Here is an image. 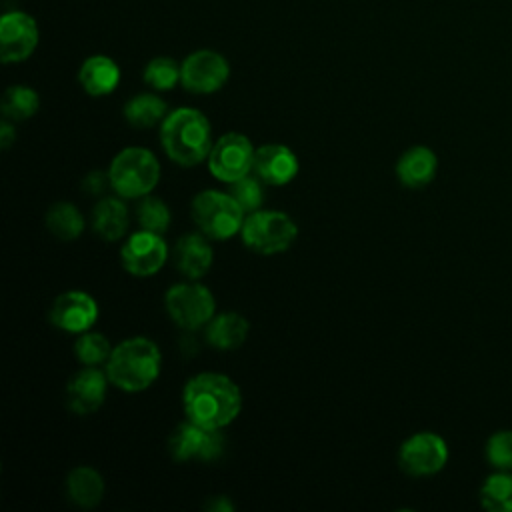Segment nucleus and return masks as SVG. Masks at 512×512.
I'll use <instances>...</instances> for the list:
<instances>
[{
  "instance_id": "obj_1",
  "label": "nucleus",
  "mask_w": 512,
  "mask_h": 512,
  "mask_svg": "<svg viewBox=\"0 0 512 512\" xmlns=\"http://www.w3.org/2000/svg\"><path fill=\"white\" fill-rule=\"evenodd\" d=\"M182 402L188 420L208 430L228 426L242 410L240 388L228 376L214 372L190 378L184 386Z\"/></svg>"
},
{
  "instance_id": "obj_2",
  "label": "nucleus",
  "mask_w": 512,
  "mask_h": 512,
  "mask_svg": "<svg viewBox=\"0 0 512 512\" xmlns=\"http://www.w3.org/2000/svg\"><path fill=\"white\" fill-rule=\"evenodd\" d=\"M160 140L168 158L180 166L200 164L212 150L210 122L196 108H176L160 126Z\"/></svg>"
},
{
  "instance_id": "obj_3",
  "label": "nucleus",
  "mask_w": 512,
  "mask_h": 512,
  "mask_svg": "<svg viewBox=\"0 0 512 512\" xmlns=\"http://www.w3.org/2000/svg\"><path fill=\"white\" fill-rule=\"evenodd\" d=\"M160 374L158 346L144 338H128L112 348L106 360L108 380L124 392H140L148 388Z\"/></svg>"
},
{
  "instance_id": "obj_4",
  "label": "nucleus",
  "mask_w": 512,
  "mask_h": 512,
  "mask_svg": "<svg viewBox=\"0 0 512 512\" xmlns=\"http://www.w3.org/2000/svg\"><path fill=\"white\" fill-rule=\"evenodd\" d=\"M108 176L120 198H144L160 180V164L150 150L132 146L114 156Z\"/></svg>"
},
{
  "instance_id": "obj_5",
  "label": "nucleus",
  "mask_w": 512,
  "mask_h": 512,
  "mask_svg": "<svg viewBox=\"0 0 512 512\" xmlns=\"http://www.w3.org/2000/svg\"><path fill=\"white\" fill-rule=\"evenodd\" d=\"M192 218L198 230L212 240H228L242 230L244 210L232 194L202 190L192 200Z\"/></svg>"
},
{
  "instance_id": "obj_6",
  "label": "nucleus",
  "mask_w": 512,
  "mask_h": 512,
  "mask_svg": "<svg viewBox=\"0 0 512 512\" xmlns=\"http://www.w3.org/2000/svg\"><path fill=\"white\" fill-rule=\"evenodd\" d=\"M242 242L256 254L272 256L288 250L296 236L298 228L290 216L276 210H256L250 212L242 224Z\"/></svg>"
},
{
  "instance_id": "obj_7",
  "label": "nucleus",
  "mask_w": 512,
  "mask_h": 512,
  "mask_svg": "<svg viewBox=\"0 0 512 512\" xmlns=\"http://www.w3.org/2000/svg\"><path fill=\"white\" fill-rule=\"evenodd\" d=\"M164 302L170 318L182 330H196L208 324L216 308L212 292L206 286L194 282L170 286Z\"/></svg>"
},
{
  "instance_id": "obj_8",
  "label": "nucleus",
  "mask_w": 512,
  "mask_h": 512,
  "mask_svg": "<svg viewBox=\"0 0 512 512\" xmlns=\"http://www.w3.org/2000/svg\"><path fill=\"white\" fill-rule=\"evenodd\" d=\"M254 156L256 150L252 142L238 132L224 134L212 146L208 154V168L210 174L226 184H232L254 170Z\"/></svg>"
},
{
  "instance_id": "obj_9",
  "label": "nucleus",
  "mask_w": 512,
  "mask_h": 512,
  "mask_svg": "<svg viewBox=\"0 0 512 512\" xmlns=\"http://www.w3.org/2000/svg\"><path fill=\"white\" fill-rule=\"evenodd\" d=\"M448 462V444L436 432H416L406 438L398 452L400 468L410 476H432Z\"/></svg>"
},
{
  "instance_id": "obj_10",
  "label": "nucleus",
  "mask_w": 512,
  "mask_h": 512,
  "mask_svg": "<svg viewBox=\"0 0 512 512\" xmlns=\"http://www.w3.org/2000/svg\"><path fill=\"white\" fill-rule=\"evenodd\" d=\"M180 68V84L194 94H212L220 90L230 76L228 60L208 48L188 54Z\"/></svg>"
},
{
  "instance_id": "obj_11",
  "label": "nucleus",
  "mask_w": 512,
  "mask_h": 512,
  "mask_svg": "<svg viewBox=\"0 0 512 512\" xmlns=\"http://www.w3.org/2000/svg\"><path fill=\"white\" fill-rule=\"evenodd\" d=\"M38 38V24L28 12H4L0 18V60L4 64L24 62L34 54Z\"/></svg>"
},
{
  "instance_id": "obj_12",
  "label": "nucleus",
  "mask_w": 512,
  "mask_h": 512,
  "mask_svg": "<svg viewBox=\"0 0 512 512\" xmlns=\"http://www.w3.org/2000/svg\"><path fill=\"white\" fill-rule=\"evenodd\" d=\"M224 444L226 440L218 430H208L188 420V422H182L170 434L168 450H170V456L178 462H186L192 458L210 462L222 456Z\"/></svg>"
},
{
  "instance_id": "obj_13",
  "label": "nucleus",
  "mask_w": 512,
  "mask_h": 512,
  "mask_svg": "<svg viewBox=\"0 0 512 512\" xmlns=\"http://www.w3.org/2000/svg\"><path fill=\"white\" fill-rule=\"evenodd\" d=\"M168 258V246L160 234L150 230L134 232L120 250V260L132 276H154Z\"/></svg>"
},
{
  "instance_id": "obj_14",
  "label": "nucleus",
  "mask_w": 512,
  "mask_h": 512,
  "mask_svg": "<svg viewBox=\"0 0 512 512\" xmlns=\"http://www.w3.org/2000/svg\"><path fill=\"white\" fill-rule=\"evenodd\" d=\"M98 318L96 300L80 290H70L60 294L50 308V322L72 334L86 332Z\"/></svg>"
},
{
  "instance_id": "obj_15",
  "label": "nucleus",
  "mask_w": 512,
  "mask_h": 512,
  "mask_svg": "<svg viewBox=\"0 0 512 512\" xmlns=\"http://www.w3.org/2000/svg\"><path fill=\"white\" fill-rule=\"evenodd\" d=\"M106 384H108V376L98 368L88 366L76 372L66 386L68 408L78 416L96 412L106 398Z\"/></svg>"
},
{
  "instance_id": "obj_16",
  "label": "nucleus",
  "mask_w": 512,
  "mask_h": 512,
  "mask_svg": "<svg viewBox=\"0 0 512 512\" xmlns=\"http://www.w3.org/2000/svg\"><path fill=\"white\" fill-rule=\"evenodd\" d=\"M256 176L270 186H282L298 174V158L284 144H262L254 156Z\"/></svg>"
},
{
  "instance_id": "obj_17",
  "label": "nucleus",
  "mask_w": 512,
  "mask_h": 512,
  "mask_svg": "<svg viewBox=\"0 0 512 512\" xmlns=\"http://www.w3.org/2000/svg\"><path fill=\"white\" fill-rule=\"evenodd\" d=\"M438 170V158L428 146L408 148L396 162V176L408 188L430 184Z\"/></svg>"
},
{
  "instance_id": "obj_18",
  "label": "nucleus",
  "mask_w": 512,
  "mask_h": 512,
  "mask_svg": "<svg viewBox=\"0 0 512 512\" xmlns=\"http://www.w3.org/2000/svg\"><path fill=\"white\" fill-rule=\"evenodd\" d=\"M176 268L190 280L202 278L212 266V248L204 234H186L174 248Z\"/></svg>"
},
{
  "instance_id": "obj_19",
  "label": "nucleus",
  "mask_w": 512,
  "mask_h": 512,
  "mask_svg": "<svg viewBox=\"0 0 512 512\" xmlns=\"http://www.w3.org/2000/svg\"><path fill=\"white\" fill-rule=\"evenodd\" d=\"M78 82L90 96H106L116 90L120 82V68L110 56L94 54L82 62Z\"/></svg>"
},
{
  "instance_id": "obj_20",
  "label": "nucleus",
  "mask_w": 512,
  "mask_h": 512,
  "mask_svg": "<svg viewBox=\"0 0 512 512\" xmlns=\"http://www.w3.org/2000/svg\"><path fill=\"white\" fill-rule=\"evenodd\" d=\"M92 230L106 242L120 240L128 230V210L118 198H102L92 210Z\"/></svg>"
},
{
  "instance_id": "obj_21",
  "label": "nucleus",
  "mask_w": 512,
  "mask_h": 512,
  "mask_svg": "<svg viewBox=\"0 0 512 512\" xmlns=\"http://www.w3.org/2000/svg\"><path fill=\"white\" fill-rule=\"evenodd\" d=\"M248 320L236 312H224L212 316L206 326V340L210 346L218 350H234L238 348L248 336Z\"/></svg>"
},
{
  "instance_id": "obj_22",
  "label": "nucleus",
  "mask_w": 512,
  "mask_h": 512,
  "mask_svg": "<svg viewBox=\"0 0 512 512\" xmlns=\"http://www.w3.org/2000/svg\"><path fill=\"white\" fill-rule=\"evenodd\" d=\"M66 494L80 508H94L104 496V480L90 466L74 468L66 478Z\"/></svg>"
},
{
  "instance_id": "obj_23",
  "label": "nucleus",
  "mask_w": 512,
  "mask_h": 512,
  "mask_svg": "<svg viewBox=\"0 0 512 512\" xmlns=\"http://www.w3.org/2000/svg\"><path fill=\"white\" fill-rule=\"evenodd\" d=\"M168 114L166 102L150 92L136 94L124 104V118L134 128H152Z\"/></svg>"
},
{
  "instance_id": "obj_24",
  "label": "nucleus",
  "mask_w": 512,
  "mask_h": 512,
  "mask_svg": "<svg viewBox=\"0 0 512 512\" xmlns=\"http://www.w3.org/2000/svg\"><path fill=\"white\" fill-rule=\"evenodd\" d=\"M478 498L488 512H512V472L496 470L484 478Z\"/></svg>"
},
{
  "instance_id": "obj_25",
  "label": "nucleus",
  "mask_w": 512,
  "mask_h": 512,
  "mask_svg": "<svg viewBox=\"0 0 512 512\" xmlns=\"http://www.w3.org/2000/svg\"><path fill=\"white\" fill-rule=\"evenodd\" d=\"M46 228L64 242L76 240L84 230V218L70 202H58L46 212Z\"/></svg>"
},
{
  "instance_id": "obj_26",
  "label": "nucleus",
  "mask_w": 512,
  "mask_h": 512,
  "mask_svg": "<svg viewBox=\"0 0 512 512\" xmlns=\"http://www.w3.org/2000/svg\"><path fill=\"white\" fill-rule=\"evenodd\" d=\"M40 98L30 86H10L2 96V116L10 122H22L38 112Z\"/></svg>"
},
{
  "instance_id": "obj_27",
  "label": "nucleus",
  "mask_w": 512,
  "mask_h": 512,
  "mask_svg": "<svg viewBox=\"0 0 512 512\" xmlns=\"http://www.w3.org/2000/svg\"><path fill=\"white\" fill-rule=\"evenodd\" d=\"M180 64L170 56H156L144 68V82L154 90H172L180 82Z\"/></svg>"
},
{
  "instance_id": "obj_28",
  "label": "nucleus",
  "mask_w": 512,
  "mask_h": 512,
  "mask_svg": "<svg viewBox=\"0 0 512 512\" xmlns=\"http://www.w3.org/2000/svg\"><path fill=\"white\" fill-rule=\"evenodd\" d=\"M136 218L142 230L164 234L170 226V210L160 198L144 196L136 206Z\"/></svg>"
},
{
  "instance_id": "obj_29",
  "label": "nucleus",
  "mask_w": 512,
  "mask_h": 512,
  "mask_svg": "<svg viewBox=\"0 0 512 512\" xmlns=\"http://www.w3.org/2000/svg\"><path fill=\"white\" fill-rule=\"evenodd\" d=\"M110 342L100 332H84L74 342V354L76 358L86 366H96L110 358Z\"/></svg>"
},
{
  "instance_id": "obj_30",
  "label": "nucleus",
  "mask_w": 512,
  "mask_h": 512,
  "mask_svg": "<svg viewBox=\"0 0 512 512\" xmlns=\"http://www.w3.org/2000/svg\"><path fill=\"white\" fill-rule=\"evenodd\" d=\"M486 460L496 470L512 472V430H498L486 440Z\"/></svg>"
},
{
  "instance_id": "obj_31",
  "label": "nucleus",
  "mask_w": 512,
  "mask_h": 512,
  "mask_svg": "<svg viewBox=\"0 0 512 512\" xmlns=\"http://www.w3.org/2000/svg\"><path fill=\"white\" fill-rule=\"evenodd\" d=\"M230 194L234 196V200L240 204V208L244 212H256L260 210L262 202H264V190H262V180L254 178V176H244L236 182L230 184Z\"/></svg>"
},
{
  "instance_id": "obj_32",
  "label": "nucleus",
  "mask_w": 512,
  "mask_h": 512,
  "mask_svg": "<svg viewBox=\"0 0 512 512\" xmlns=\"http://www.w3.org/2000/svg\"><path fill=\"white\" fill-rule=\"evenodd\" d=\"M110 184V176L100 172V170H92L86 174V178L82 180V188L88 196H100L104 194L106 186Z\"/></svg>"
},
{
  "instance_id": "obj_33",
  "label": "nucleus",
  "mask_w": 512,
  "mask_h": 512,
  "mask_svg": "<svg viewBox=\"0 0 512 512\" xmlns=\"http://www.w3.org/2000/svg\"><path fill=\"white\" fill-rule=\"evenodd\" d=\"M14 140H16V130H14V126L10 124V120H4V122L0 124V146H2V150H8Z\"/></svg>"
},
{
  "instance_id": "obj_34",
  "label": "nucleus",
  "mask_w": 512,
  "mask_h": 512,
  "mask_svg": "<svg viewBox=\"0 0 512 512\" xmlns=\"http://www.w3.org/2000/svg\"><path fill=\"white\" fill-rule=\"evenodd\" d=\"M206 508H208V510H218V512H222V510H232V504H230L224 496H216L214 500H210V502L206 504Z\"/></svg>"
}]
</instances>
